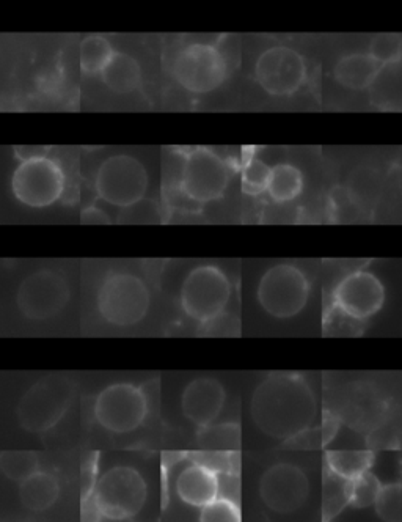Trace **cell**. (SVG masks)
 I'll list each match as a JSON object with an SVG mask.
<instances>
[{
  "label": "cell",
  "mask_w": 402,
  "mask_h": 522,
  "mask_svg": "<svg viewBox=\"0 0 402 522\" xmlns=\"http://www.w3.org/2000/svg\"><path fill=\"white\" fill-rule=\"evenodd\" d=\"M359 208L357 199L348 188H333L329 194V210L333 221H351L352 213Z\"/></svg>",
  "instance_id": "cell-33"
},
{
  "label": "cell",
  "mask_w": 402,
  "mask_h": 522,
  "mask_svg": "<svg viewBox=\"0 0 402 522\" xmlns=\"http://www.w3.org/2000/svg\"><path fill=\"white\" fill-rule=\"evenodd\" d=\"M241 444V428L236 423H214L198 433V445L206 450H234Z\"/></svg>",
  "instance_id": "cell-26"
},
{
  "label": "cell",
  "mask_w": 402,
  "mask_h": 522,
  "mask_svg": "<svg viewBox=\"0 0 402 522\" xmlns=\"http://www.w3.org/2000/svg\"><path fill=\"white\" fill-rule=\"evenodd\" d=\"M382 483L373 472H366L362 477L352 482L351 505L355 508H366L376 504L381 493Z\"/></svg>",
  "instance_id": "cell-32"
},
{
  "label": "cell",
  "mask_w": 402,
  "mask_h": 522,
  "mask_svg": "<svg viewBox=\"0 0 402 522\" xmlns=\"http://www.w3.org/2000/svg\"><path fill=\"white\" fill-rule=\"evenodd\" d=\"M198 522H242L241 507L231 497L220 496L201 508Z\"/></svg>",
  "instance_id": "cell-31"
},
{
  "label": "cell",
  "mask_w": 402,
  "mask_h": 522,
  "mask_svg": "<svg viewBox=\"0 0 402 522\" xmlns=\"http://www.w3.org/2000/svg\"><path fill=\"white\" fill-rule=\"evenodd\" d=\"M0 471L11 482L22 483L40 471V458L29 450H10L0 453Z\"/></svg>",
  "instance_id": "cell-25"
},
{
  "label": "cell",
  "mask_w": 402,
  "mask_h": 522,
  "mask_svg": "<svg viewBox=\"0 0 402 522\" xmlns=\"http://www.w3.org/2000/svg\"><path fill=\"white\" fill-rule=\"evenodd\" d=\"M304 173L299 167L283 162L272 167L271 181L267 194L275 203L293 202L304 192Z\"/></svg>",
  "instance_id": "cell-22"
},
{
  "label": "cell",
  "mask_w": 402,
  "mask_h": 522,
  "mask_svg": "<svg viewBox=\"0 0 402 522\" xmlns=\"http://www.w3.org/2000/svg\"><path fill=\"white\" fill-rule=\"evenodd\" d=\"M150 412L142 387L132 383H114L104 387L95 398L93 416L103 430L112 434H131L142 427Z\"/></svg>",
  "instance_id": "cell-11"
},
{
  "label": "cell",
  "mask_w": 402,
  "mask_h": 522,
  "mask_svg": "<svg viewBox=\"0 0 402 522\" xmlns=\"http://www.w3.org/2000/svg\"><path fill=\"white\" fill-rule=\"evenodd\" d=\"M74 400L70 378L52 373L24 392L16 408L19 425L33 434L48 433L62 422Z\"/></svg>",
  "instance_id": "cell-3"
},
{
  "label": "cell",
  "mask_w": 402,
  "mask_h": 522,
  "mask_svg": "<svg viewBox=\"0 0 402 522\" xmlns=\"http://www.w3.org/2000/svg\"><path fill=\"white\" fill-rule=\"evenodd\" d=\"M101 79L112 92L126 95L136 92L142 84V68L134 57L117 51L101 74Z\"/></svg>",
  "instance_id": "cell-20"
},
{
  "label": "cell",
  "mask_w": 402,
  "mask_h": 522,
  "mask_svg": "<svg viewBox=\"0 0 402 522\" xmlns=\"http://www.w3.org/2000/svg\"><path fill=\"white\" fill-rule=\"evenodd\" d=\"M148 183V172L142 161L126 153L109 156L96 170V195L118 208H132L142 202Z\"/></svg>",
  "instance_id": "cell-10"
},
{
  "label": "cell",
  "mask_w": 402,
  "mask_h": 522,
  "mask_svg": "<svg viewBox=\"0 0 402 522\" xmlns=\"http://www.w3.org/2000/svg\"><path fill=\"white\" fill-rule=\"evenodd\" d=\"M81 221L84 222V224H110V217L106 211L101 210L98 206L92 205L82 211Z\"/></svg>",
  "instance_id": "cell-35"
},
{
  "label": "cell",
  "mask_w": 402,
  "mask_h": 522,
  "mask_svg": "<svg viewBox=\"0 0 402 522\" xmlns=\"http://www.w3.org/2000/svg\"><path fill=\"white\" fill-rule=\"evenodd\" d=\"M151 307L147 282L129 271L106 274L96 290V310L110 326L131 328L145 320Z\"/></svg>",
  "instance_id": "cell-2"
},
{
  "label": "cell",
  "mask_w": 402,
  "mask_h": 522,
  "mask_svg": "<svg viewBox=\"0 0 402 522\" xmlns=\"http://www.w3.org/2000/svg\"><path fill=\"white\" fill-rule=\"evenodd\" d=\"M310 295V279L293 263L271 266L261 276L256 288L261 309L277 320L297 317L307 307Z\"/></svg>",
  "instance_id": "cell-7"
},
{
  "label": "cell",
  "mask_w": 402,
  "mask_h": 522,
  "mask_svg": "<svg viewBox=\"0 0 402 522\" xmlns=\"http://www.w3.org/2000/svg\"><path fill=\"white\" fill-rule=\"evenodd\" d=\"M396 65L382 67L370 87V98L379 107H390L399 96L398 74Z\"/></svg>",
  "instance_id": "cell-29"
},
{
  "label": "cell",
  "mask_w": 402,
  "mask_h": 522,
  "mask_svg": "<svg viewBox=\"0 0 402 522\" xmlns=\"http://www.w3.org/2000/svg\"><path fill=\"white\" fill-rule=\"evenodd\" d=\"M60 496V483L51 472L38 471L19 483V500L22 507L33 513H43L57 502Z\"/></svg>",
  "instance_id": "cell-19"
},
{
  "label": "cell",
  "mask_w": 402,
  "mask_h": 522,
  "mask_svg": "<svg viewBox=\"0 0 402 522\" xmlns=\"http://www.w3.org/2000/svg\"><path fill=\"white\" fill-rule=\"evenodd\" d=\"M258 494L261 502L277 515H293L307 504L310 480L297 464H272L261 474Z\"/></svg>",
  "instance_id": "cell-14"
},
{
  "label": "cell",
  "mask_w": 402,
  "mask_h": 522,
  "mask_svg": "<svg viewBox=\"0 0 402 522\" xmlns=\"http://www.w3.org/2000/svg\"><path fill=\"white\" fill-rule=\"evenodd\" d=\"M377 515L384 522H402V486L401 483L382 485L381 493L377 496Z\"/></svg>",
  "instance_id": "cell-30"
},
{
  "label": "cell",
  "mask_w": 402,
  "mask_h": 522,
  "mask_svg": "<svg viewBox=\"0 0 402 522\" xmlns=\"http://www.w3.org/2000/svg\"><path fill=\"white\" fill-rule=\"evenodd\" d=\"M368 54L379 67L399 65L402 59V37L399 34H379L370 41Z\"/></svg>",
  "instance_id": "cell-28"
},
{
  "label": "cell",
  "mask_w": 402,
  "mask_h": 522,
  "mask_svg": "<svg viewBox=\"0 0 402 522\" xmlns=\"http://www.w3.org/2000/svg\"><path fill=\"white\" fill-rule=\"evenodd\" d=\"M227 403V390L216 378H197L184 387L181 411L195 427H211L219 419Z\"/></svg>",
  "instance_id": "cell-16"
},
{
  "label": "cell",
  "mask_w": 402,
  "mask_h": 522,
  "mask_svg": "<svg viewBox=\"0 0 402 522\" xmlns=\"http://www.w3.org/2000/svg\"><path fill=\"white\" fill-rule=\"evenodd\" d=\"M11 192L29 208H48L59 202L66 188L65 172L55 159L40 155L21 159L11 175Z\"/></svg>",
  "instance_id": "cell-9"
},
{
  "label": "cell",
  "mask_w": 402,
  "mask_h": 522,
  "mask_svg": "<svg viewBox=\"0 0 402 522\" xmlns=\"http://www.w3.org/2000/svg\"><path fill=\"white\" fill-rule=\"evenodd\" d=\"M304 56L289 46H272L255 63V78L272 96H291L307 81Z\"/></svg>",
  "instance_id": "cell-15"
},
{
  "label": "cell",
  "mask_w": 402,
  "mask_h": 522,
  "mask_svg": "<svg viewBox=\"0 0 402 522\" xmlns=\"http://www.w3.org/2000/svg\"><path fill=\"white\" fill-rule=\"evenodd\" d=\"M98 453L88 456L82 464L81 475V499L85 500L95 494L96 483H98Z\"/></svg>",
  "instance_id": "cell-34"
},
{
  "label": "cell",
  "mask_w": 402,
  "mask_h": 522,
  "mask_svg": "<svg viewBox=\"0 0 402 522\" xmlns=\"http://www.w3.org/2000/svg\"><path fill=\"white\" fill-rule=\"evenodd\" d=\"M233 173L230 162L217 155L216 151L192 148L181 161L176 180L178 192L195 205H206L223 197Z\"/></svg>",
  "instance_id": "cell-5"
},
{
  "label": "cell",
  "mask_w": 402,
  "mask_h": 522,
  "mask_svg": "<svg viewBox=\"0 0 402 522\" xmlns=\"http://www.w3.org/2000/svg\"><path fill=\"white\" fill-rule=\"evenodd\" d=\"M324 460L330 472L354 482L366 472H371L376 455L373 450H327Z\"/></svg>",
  "instance_id": "cell-21"
},
{
  "label": "cell",
  "mask_w": 402,
  "mask_h": 522,
  "mask_svg": "<svg viewBox=\"0 0 402 522\" xmlns=\"http://www.w3.org/2000/svg\"><path fill=\"white\" fill-rule=\"evenodd\" d=\"M352 482L324 471V486H322V522H332L344 508L351 505Z\"/></svg>",
  "instance_id": "cell-23"
},
{
  "label": "cell",
  "mask_w": 402,
  "mask_h": 522,
  "mask_svg": "<svg viewBox=\"0 0 402 522\" xmlns=\"http://www.w3.org/2000/svg\"><path fill=\"white\" fill-rule=\"evenodd\" d=\"M233 295L230 277L216 265H200L184 277L180 304L191 320L209 324L222 317Z\"/></svg>",
  "instance_id": "cell-6"
},
{
  "label": "cell",
  "mask_w": 402,
  "mask_h": 522,
  "mask_svg": "<svg viewBox=\"0 0 402 522\" xmlns=\"http://www.w3.org/2000/svg\"><path fill=\"white\" fill-rule=\"evenodd\" d=\"M70 284L54 269L41 268L24 277L16 291V306L30 321L57 317L70 302Z\"/></svg>",
  "instance_id": "cell-12"
},
{
  "label": "cell",
  "mask_w": 402,
  "mask_h": 522,
  "mask_svg": "<svg viewBox=\"0 0 402 522\" xmlns=\"http://www.w3.org/2000/svg\"><path fill=\"white\" fill-rule=\"evenodd\" d=\"M250 416L261 433L288 442L313 428L318 400L305 376L271 373L253 390Z\"/></svg>",
  "instance_id": "cell-1"
},
{
  "label": "cell",
  "mask_w": 402,
  "mask_h": 522,
  "mask_svg": "<svg viewBox=\"0 0 402 522\" xmlns=\"http://www.w3.org/2000/svg\"><path fill=\"white\" fill-rule=\"evenodd\" d=\"M379 71V63L368 52H352L338 60L333 68V76L346 89L362 92L370 90Z\"/></svg>",
  "instance_id": "cell-18"
},
{
  "label": "cell",
  "mask_w": 402,
  "mask_h": 522,
  "mask_svg": "<svg viewBox=\"0 0 402 522\" xmlns=\"http://www.w3.org/2000/svg\"><path fill=\"white\" fill-rule=\"evenodd\" d=\"M271 175L272 167L267 166L266 162L258 158L247 159L241 170L242 191L250 197L264 194L269 188Z\"/></svg>",
  "instance_id": "cell-27"
},
{
  "label": "cell",
  "mask_w": 402,
  "mask_h": 522,
  "mask_svg": "<svg viewBox=\"0 0 402 522\" xmlns=\"http://www.w3.org/2000/svg\"><path fill=\"white\" fill-rule=\"evenodd\" d=\"M147 478L131 464H114L99 474L95 497L101 516L107 521H129L147 505Z\"/></svg>",
  "instance_id": "cell-4"
},
{
  "label": "cell",
  "mask_w": 402,
  "mask_h": 522,
  "mask_svg": "<svg viewBox=\"0 0 402 522\" xmlns=\"http://www.w3.org/2000/svg\"><path fill=\"white\" fill-rule=\"evenodd\" d=\"M170 73L187 92L211 93L227 79L228 60L219 46L192 41L173 54Z\"/></svg>",
  "instance_id": "cell-8"
},
{
  "label": "cell",
  "mask_w": 402,
  "mask_h": 522,
  "mask_svg": "<svg viewBox=\"0 0 402 522\" xmlns=\"http://www.w3.org/2000/svg\"><path fill=\"white\" fill-rule=\"evenodd\" d=\"M114 46L110 45L107 38L101 35H92V37L84 38L81 43V54H79V62H81V71L85 76H101L106 70L110 60L115 56Z\"/></svg>",
  "instance_id": "cell-24"
},
{
  "label": "cell",
  "mask_w": 402,
  "mask_h": 522,
  "mask_svg": "<svg viewBox=\"0 0 402 522\" xmlns=\"http://www.w3.org/2000/svg\"><path fill=\"white\" fill-rule=\"evenodd\" d=\"M222 482L219 472L198 461H191L178 472L175 480L176 496L194 508H205L219 499Z\"/></svg>",
  "instance_id": "cell-17"
},
{
  "label": "cell",
  "mask_w": 402,
  "mask_h": 522,
  "mask_svg": "<svg viewBox=\"0 0 402 522\" xmlns=\"http://www.w3.org/2000/svg\"><path fill=\"white\" fill-rule=\"evenodd\" d=\"M81 511V522H101V519H103L93 496L82 500Z\"/></svg>",
  "instance_id": "cell-36"
},
{
  "label": "cell",
  "mask_w": 402,
  "mask_h": 522,
  "mask_svg": "<svg viewBox=\"0 0 402 522\" xmlns=\"http://www.w3.org/2000/svg\"><path fill=\"white\" fill-rule=\"evenodd\" d=\"M401 213H402V199H401Z\"/></svg>",
  "instance_id": "cell-37"
},
{
  "label": "cell",
  "mask_w": 402,
  "mask_h": 522,
  "mask_svg": "<svg viewBox=\"0 0 402 522\" xmlns=\"http://www.w3.org/2000/svg\"><path fill=\"white\" fill-rule=\"evenodd\" d=\"M384 284L368 269L344 274L332 293V312L360 324L381 312L385 304Z\"/></svg>",
  "instance_id": "cell-13"
}]
</instances>
